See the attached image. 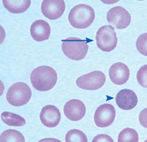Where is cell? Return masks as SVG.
<instances>
[{"instance_id":"6da1fadb","label":"cell","mask_w":147,"mask_h":142,"mask_svg":"<svg viewBox=\"0 0 147 142\" xmlns=\"http://www.w3.org/2000/svg\"><path fill=\"white\" fill-rule=\"evenodd\" d=\"M33 87L39 91H48L54 87L58 81L56 71L48 66H41L36 68L30 76Z\"/></svg>"},{"instance_id":"7a4b0ae2","label":"cell","mask_w":147,"mask_h":142,"mask_svg":"<svg viewBox=\"0 0 147 142\" xmlns=\"http://www.w3.org/2000/svg\"><path fill=\"white\" fill-rule=\"evenodd\" d=\"M95 19V12L93 8L86 4L76 5L70 10L68 20L71 26L77 29L89 27Z\"/></svg>"},{"instance_id":"3957f363","label":"cell","mask_w":147,"mask_h":142,"mask_svg":"<svg viewBox=\"0 0 147 142\" xmlns=\"http://www.w3.org/2000/svg\"><path fill=\"white\" fill-rule=\"evenodd\" d=\"M88 41L70 37L62 40V48L64 54L73 60H80L86 56L88 51Z\"/></svg>"},{"instance_id":"277c9868","label":"cell","mask_w":147,"mask_h":142,"mask_svg":"<svg viewBox=\"0 0 147 142\" xmlns=\"http://www.w3.org/2000/svg\"><path fill=\"white\" fill-rule=\"evenodd\" d=\"M32 96V90L23 82L14 83L8 88L6 99L12 106L21 107L27 104Z\"/></svg>"},{"instance_id":"5b68a950","label":"cell","mask_w":147,"mask_h":142,"mask_svg":"<svg viewBox=\"0 0 147 142\" xmlns=\"http://www.w3.org/2000/svg\"><path fill=\"white\" fill-rule=\"evenodd\" d=\"M97 46L104 52L112 51L117 46V36L114 27L110 25L102 26L96 36Z\"/></svg>"},{"instance_id":"8992f818","label":"cell","mask_w":147,"mask_h":142,"mask_svg":"<svg viewBox=\"0 0 147 142\" xmlns=\"http://www.w3.org/2000/svg\"><path fill=\"white\" fill-rule=\"evenodd\" d=\"M106 82V76L102 72L96 71L79 77L76 83L84 90H95L102 87Z\"/></svg>"},{"instance_id":"52a82bcc","label":"cell","mask_w":147,"mask_h":142,"mask_svg":"<svg viewBox=\"0 0 147 142\" xmlns=\"http://www.w3.org/2000/svg\"><path fill=\"white\" fill-rule=\"evenodd\" d=\"M107 18L110 26L120 30L128 28L131 22V16L129 12L121 6L111 8L108 12Z\"/></svg>"},{"instance_id":"ba28073f","label":"cell","mask_w":147,"mask_h":142,"mask_svg":"<svg viewBox=\"0 0 147 142\" xmlns=\"http://www.w3.org/2000/svg\"><path fill=\"white\" fill-rule=\"evenodd\" d=\"M116 117V110L110 104H103L96 110L94 120L96 126L104 128L110 126Z\"/></svg>"},{"instance_id":"9c48e42d","label":"cell","mask_w":147,"mask_h":142,"mask_svg":"<svg viewBox=\"0 0 147 142\" xmlns=\"http://www.w3.org/2000/svg\"><path fill=\"white\" fill-rule=\"evenodd\" d=\"M66 9V4L63 0H44L42 1L41 10L45 17L51 20L59 19Z\"/></svg>"},{"instance_id":"30bf717a","label":"cell","mask_w":147,"mask_h":142,"mask_svg":"<svg viewBox=\"0 0 147 142\" xmlns=\"http://www.w3.org/2000/svg\"><path fill=\"white\" fill-rule=\"evenodd\" d=\"M64 115L70 121L81 120L86 113V108L84 103L78 99H72L65 104Z\"/></svg>"},{"instance_id":"8fae6325","label":"cell","mask_w":147,"mask_h":142,"mask_svg":"<svg viewBox=\"0 0 147 142\" xmlns=\"http://www.w3.org/2000/svg\"><path fill=\"white\" fill-rule=\"evenodd\" d=\"M109 74L112 83L117 85H122L129 79L130 70L125 64L116 63L110 67Z\"/></svg>"},{"instance_id":"7c38bea8","label":"cell","mask_w":147,"mask_h":142,"mask_svg":"<svg viewBox=\"0 0 147 142\" xmlns=\"http://www.w3.org/2000/svg\"><path fill=\"white\" fill-rule=\"evenodd\" d=\"M40 118L42 124L47 127H55L61 120L60 110L52 105L45 106L41 111Z\"/></svg>"},{"instance_id":"4fadbf2b","label":"cell","mask_w":147,"mask_h":142,"mask_svg":"<svg viewBox=\"0 0 147 142\" xmlns=\"http://www.w3.org/2000/svg\"><path fill=\"white\" fill-rule=\"evenodd\" d=\"M116 103L122 110H131L137 105L138 97L133 90L122 89L116 94Z\"/></svg>"},{"instance_id":"5bb4252c","label":"cell","mask_w":147,"mask_h":142,"mask_svg":"<svg viewBox=\"0 0 147 142\" xmlns=\"http://www.w3.org/2000/svg\"><path fill=\"white\" fill-rule=\"evenodd\" d=\"M51 28L50 24L45 20H36L30 27V34L34 40L42 42L50 38Z\"/></svg>"},{"instance_id":"9a60e30c","label":"cell","mask_w":147,"mask_h":142,"mask_svg":"<svg viewBox=\"0 0 147 142\" xmlns=\"http://www.w3.org/2000/svg\"><path fill=\"white\" fill-rule=\"evenodd\" d=\"M3 6L11 14H22L25 12L31 5L30 0H3Z\"/></svg>"},{"instance_id":"2e32d148","label":"cell","mask_w":147,"mask_h":142,"mask_svg":"<svg viewBox=\"0 0 147 142\" xmlns=\"http://www.w3.org/2000/svg\"><path fill=\"white\" fill-rule=\"evenodd\" d=\"M1 118L3 122L9 126L22 127L26 123V121L24 117L11 112L5 111L2 113Z\"/></svg>"},{"instance_id":"e0dca14e","label":"cell","mask_w":147,"mask_h":142,"mask_svg":"<svg viewBox=\"0 0 147 142\" xmlns=\"http://www.w3.org/2000/svg\"><path fill=\"white\" fill-rule=\"evenodd\" d=\"M25 137L16 129L4 131L0 136V142H25Z\"/></svg>"},{"instance_id":"ac0fdd59","label":"cell","mask_w":147,"mask_h":142,"mask_svg":"<svg viewBox=\"0 0 147 142\" xmlns=\"http://www.w3.org/2000/svg\"><path fill=\"white\" fill-rule=\"evenodd\" d=\"M138 139L137 131L129 127L120 131L118 137V142H138Z\"/></svg>"},{"instance_id":"d6986e66","label":"cell","mask_w":147,"mask_h":142,"mask_svg":"<svg viewBox=\"0 0 147 142\" xmlns=\"http://www.w3.org/2000/svg\"><path fill=\"white\" fill-rule=\"evenodd\" d=\"M66 142H88L86 135L84 132L74 129L69 131L65 137Z\"/></svg>"},{"instance_id":"ffe728a7","label":"cell","mask_w":147,"mask_h":142,"mask_svg":"<svg viewBox=\"0 0 147 142\" xmlns=\"http://www.w3.org/2000/svg\"><path fill=\"white\" fill-rule=\"evenodd\" d=\"M136 46L140 54L147 56V33H144L138 37Z\"/></svg>"},{"instance_id":"44dd1931","label":"cell","mask_w":147,"mask_h":142,"mask_svg":"<svg viewBox=\"0 0 147 142\" xmlns=\"http://www.w3.org/2000/svg\"><path fill=\"white\" fill-rule=\"evenodd\" d=\"M138 83L144 88H147V65H145L138 70L136 75Z\"/></svg>"},{"instance_id":"7402d4cb","label":"cell","mask_w":147,"mask_h":142,"mask_svg":"<svg viewBox=\"0 0 147 142\" xmlns=\"http://www.w3.org/2000/svg\"><path fill=\"white\" fill-rule=\"evenodd\" d=\"M92 142H114L111 137L107 134H100L94 137Z\"/></svg>"},{"instance_id":"603a6c76","label":"cell","mask_w":147,"mask_h":142,"mask_svg":"<svg viewBox=\"0 0 147 142\" xmlns=\"http://www.w3.org/2000/svg\"><path fill=\"white\" fill-rule=\"evenodd\" d=\"M138 119L140 125L147 128V108H145L140 113Z\"/></svg>"},{"instance_id":"cb8c5ba5","label":"cell","mask_w":147,"mask_h":142,"mask_svg":"<svg viewBox=\"0 0 147 142\" xmlns=\"http://www.w3.org/2000/svg\"><path fill=\"white\" fill-rule=\"evenodd\" d=\"M38 142H62L59 139H55V138H45L43 139H41L40 141Z\"/></svg>"},{"instance_id":"d4e9b609","label":"cell","mask_w":147,"mask_h":142,"mask_svg":"<svg viewBox=\"0 0 147 142\" xmlns=\"http://www.w3.org/2000/svg\"><path fill=\"white\" fill-rule=\"evenodd\" d=\"M144 142H147V139H146V140H145V141H144Z\"/></svg>"}]
</instances>
